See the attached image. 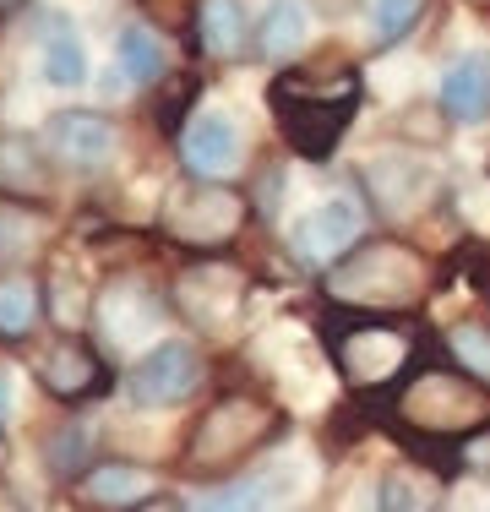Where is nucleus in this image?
Segmentation results:
<instances>
[{
  "label": "nucleus",
  "instance_id": "obj_1",
  "mask_svg": "<svg viewBox=\"0 0 490 512\" xmlns=\"http://www.w3.org/2000/svg\"><path fill=\"white\" fill-rule=\"evenodd\" d=\"M441 284V267L420 246L365 240L327 267V300L349 311H409Z\"/></svg>",
  "mask_w": 490,
  "mask_h": 512
},
{
  "label": "nucleus",
  "instance_id": "obj_2",
  "mask_svg": "<svg viewBox=\"0 0 490 512\" xmlns=\"http://www.w3.org/2000/svg\"><path fill=\"white\" fill-rule=\"evenodd\" d=\"M392 420L420 442H463V436L490 431V387L452 365H420L403 382Z\"/></svg>",
  "mask_w": 490,
  "mask_h": 512
},
{
  "label": "nucleus",
  "instance_id": "obj_3",
  "mask_svg": "<svg viewBox=\"0 0 490 512\" xmlns=\"http://www.w3.org/2000/svg\"><path fill=\"white\" fill-rule=\"evenodd\" d=\"M360 104V77L354 71H289L273 82V109H278V131L289 137V148L300 158H327L343 142Z\"/></svg>",
  "mask_w": 490,
  "mask_h": 512
},
{
  "label": "nucleus",
  "instance_id": "obj_4",
  "mask_svg": "<svg viewBox=\"0 0 490 512\" xmlns=\"http://www.w3.org/2000/svg\"><path fill=\"white\" fill-rule=\"evenodd\" d=\"M278 431H284V420H278V409L267 404V398L229 393L196 420V431L186 436V458L180 463H186L191 474H229V469H240L251 453H262Z\"/></svg>",
  "mask_w": 490,
  "mask_h": 512
},
{
  "label": "nucleus",
  "instance_id": "obj_5",
  "mask_svg": "<svg viewBox=\"0 0 490 512\" xmlns=\"http://www.w3.org/2000/svg\"><path fill=\"white\" fill-rule=\"evenodd\" d=\"M245 218H251V197H240L224 180H191L158 213V235L180 251H224L240 240Z\"/></svg>",
  "mask_w": 490,
  "mask_h": 512
},
{
  "label": "nucleus",
  "instance_id": "obj_6",
  "mask_svg": "<svg viewBox=\"0 0 490 512\" xmlns=\"http://www.w3.org/2000/svg\"><path fill=\"white\" fill-rule=\"evenodd\" d=\"M327 349H333V365L343 376V387L354 393H376V387H392L398 376H409L414 355H420V333L398 322H343L327 333Z\"/></svg>",
  "mask_w": 490,
  "mask_h": 512
},
{
  "label": "nucleus",
  "instance_id": "obj_7",
  "mask_svg": "<svg viewBox=\"0 0 490 512\" xmlns=\"http://www.w3.org/2000/svg\"><path fill=\"white\" fill-rule=\"evenodd\" d=\"M33 376H39V387L49 398H60V404H82V398H98L109 387L104 360H98L93 344L77 338V333L49 338V344L39 349V360H33Z\"/></svg>",
  "mask_w": 490,
  "mask_h": 512
},
{
  "label": "nucleus",
  "instance_id": "obj_8",
  "mask_svg": "<svg viewBox=\"0 0 490 512\" xmlns=\"http://www.w3.org/2000/svg\"><path fill=\"white\" fill-rule=\"evenodd\" d=\"M175 300H180V311H186L196 327H207V333H229L235 316L245 311V278L235 273V267H224V262H202V267H191V273L175 284Z\"/></svg>",
  "mask_w": 490,
  "mask_h": 512
},
{
  "label": "nucleus",
  "instance_id": "obj_9",
  "mask_svg": "<svg viewBox=\"0 0 490 512\" xmlns=\"http://www.w3.org/2000/svg\"><path fill=\"white\" fill-rule=\"evenodd\" d=\"M202 387V355L191 344H158L147 349L131 371V398L137 404H153V409H169V404H186V398Z\"/></svg>",
  "mask_w": 490,
  "mask_h": 512
},
{
  "label": "nucleus",
  "instance_id": "obj_10",
  "mask_svg": "<svg viewBox=\"0 0 490 512\" xmlns=\"http://www.w3.org/2000/svg\"><path fill=\"white\" fill-rule=\"evenodd\" d=\"M44 148L66 169L88 175V169H104L115 158V126L104 115H93V109H66V115H55L44 126Z\"/></svg>",
  "mask_w": 490,
  "mask_h": 512
},
{
  "label": "nucleus",
  "instance_id": "obj_11",
  "mask_svg": "<svg viewBox=\"0 0 490 512\" xmlns=\"http://www.w3.org/2000/svg\"><path fill=\"white\" fill-rule=\"evenodd\" d=\"M354 229H360V213L349 202H322L316 213H305L294 224V256L305 267H333L354 246Z\"/></svg>",
  "mask_w": 490,
  "mask_h": 512
},
{
  "label": "nucleus",
  "instance_id": "obj_12",
  "mask_svg": "<svg viewBox=\"0 0 490 512\" xmlns=\"http://www.w3.org/2000/svg\"><path fill=\"white\" fill-rule=\"evenodd\" d=\"M158 322V295L142 284V278H120V284L104 289V300H98V327H104L109 344H131V338L153 333Z\"/></svg>",
  "mask_w": 490,
  "mask_h": 512
},
{
  "label": "nucleus",
  "instance_id": "obj_13",
  "mask_svg": "<svg viewBox=\"0 0 490 512\" xmlns=\"http://www.w3.org/2000/svg\"><path fill=\"white\" fill-rule=\"evenodd\" d=\"M180 158H186L191 180H218L235 169L240 158V137L224 115H196L186 131H180Z\"/></svg>",
  "mask_w": 490,
  "mask_h": 512
},
{
  "label": "nucleus",
  "instance_id": "obj_14",
  "mask_svg": "<svg viewBox=\"0 0 490 512\" xmlns=\"http://www.w3.org/2000/svg\"><path fill=\"white\" fill-rule=\"evenodd\" d=\"M77 496L88 507H109V512H131L137 502H147V496H158V480L142 469V463H93L88 474L77 480Z\"/></svg>",
  "mask_w": 490,
  "mask_h": 512
},
{
  "label": "nucleus",
  "instance_id": "obj_15",
  "mask_svg": "<svg viewBox=\"0 0 490 512\" xmlns=\"http://www.w3.org/2000/svg\"><path fill=\"white\" fill-rule=\"evenodd\" d=\"M441 104L452 120H485L490 115V55H458L441 77Z\"/></svg>",
  "mask_w": 490,
  "mask_h": 512
},
{
  "label": "nucleus",
  "instance_id": "obj_16",
  "mask_svg": "<svg viewBox=\"0 0 490 512\" xmlns=\"http://www.w3.org/2000/svg\"><path fill=\"white\" fill-rule=\"evenodd\" d=\"M365 186H371V197L382 213H409V207L420 202V191L431 186V169H425L420 158H376V164L365 169Z\"/></svg>",
  "mask_w": 490,
  "mask_h": 512
},
{
  "label": "nucleus",
  "instance_id": "obj_17",
  "mask_svg": "<svg viewBox=\"0 0 490 512\" xmlns=\"http://www.w3.org/2000/svg\"><path fill=\"white\" fill-rule=\"evenodd\" d=\"M0 191L6 197H49V164L17 131H0Z\"/></svg>",
  "mask_w": 490,
  "mask_h": 512
},
{
  "label": "nucleus",
  "instance_id": "obj_18",
  "mask_svg": "<svg viewBox=\"0 0 490 512\" xmlns=\"http://www.w3.org/2000/svg\"><path fill=\"white\" fill-rule=\"evenodd\" d=\"M441 502H447V485L431 469L398 463L382 474V512H441Z\"/></svg>",
  "mask_w": 490,
  "mask_h": 512
},
{
  "label": "nucleus",
  "instance_id": "obj_19",
  "mask_svg": "<svg viewBox=\"0 0 490 512\" xmlns=\"http://www.w3.org/2000/svg\"><path fill=\"white\" fill-rule=\"evenodd\" d=\"M196 44H202L207 60H235L245 50L240 0H202V6H196Z\"/></svg>",
  "mask_w": 490,
  "mask_h": 512
},
{
  "label": "nucleus",
  "instance_id": "obj_20",
  "mask_svg": "<svg viewBox=\"0 0 490 512\" xmlns=\"http://www.w3.org/2000/svg\"><path fill=\"white\" fill-rule=\"evenodd\" d=\"M39 316H44L39 278H28V273L0 278V338H6V344H22V338L39 327Z\"/></svg>",
  "mask_w": 490,
  "mask_h": 512
},
{
  "label": "nucleus",
  "instance_id": "obj_21",
  "mask_svg": "<svg viewBox=\"0 0 490 512\" xmlns=\"http://www.w3.org/2000/svg\"><path fill=\"white\" fill-rule=\"evenodd\" d=\"M305 28H311L305 0H273V11L262 17V33H256V50L267 60H289L305 44Z\"/></svg>",
  "mask_w": 490,
  "mask_h": 512
},
{
  "label": "nucleus",
  "instance_id": "obj_22",
  "mask_svg": "<svg viewBox=\"0 0 490 512\" xmlns=\"http://www.w3.org/2000/svg\"><path fill=\"white\" fill-rule=\"evenodd\" d=\"M44 77L55 82V88H71V82H82V77H88V60H82L77 33H71L60 17L44 28Z\"/></svg>",
  "mask_w": 490,
  "mask_h": 512
},
{
  "label": "nucleus",
  "instance_id": "obj_23",
  "mask_svg": "<svg viewBox=\"0 0 490 512\" xmlns=\"http://www.w3.org/2000/svg\"><path fill=\"white\" fill-rule=\"evenodd\" d=\"M447 349H452V360H458L463 376H474V382L490 387V327L458 322V327L447 333Z\"/></svg>",
  "mask_w": 490,
  "mask_h": 512
},
{
  "label": "nucleus",
  "instance_id": "obj_24",
  "mask_svg": "<svg viewBox=\"0 0 490 512\" xmlns=\"http://www.w3.org/2000/svg\"><path fill=\"white\" fill-rule=\"evenodd\" d=\"M49 229L44 213H28V202H0V256H17L28 246H39Z\"/></svg>",
  "mask_w": 490,
  "mask_h": 512
},
{
  "label": "nucleus",
  "instance_id": "obj_25",
  "mask_svg": "<svg viewBox=\"0 0 490 512\" xmlns=\"http://www.w3.org/2000/svg\"><path fill=\"white\" fill-rule=\"evenodd\" d=\"M120 60H126V71L137 82H158V77H164V44H158V33H147V28H126V33H120Z\"/></svg>",
  "mask_w": 490,
  "mask_h": 512
},
{
  "label": "nucleus",
  "instance_id": "obj_26",
  "mask_svg": "<svg viewBox=\"0 0 490 512\" xmlns=\"http://www.w3.org/2000/svg\"><path fill=\"white\" fill-rule=\"evenodd\" d=\"M420 6L425 0H376V44H398L403 33L414 28V22H420Z\"/></svg>",
  "mask_w": 490,
  "mask_h": 512
},
{
  "label": "nucleus",
  "instance_id": "obj_27",
  "mask_svg": "<svg viewBox=\"0 0 490 512\" xmlns=\"http://www.w3.org/2000/svg\"><path fill=\"white\" fill-rule=\"evenodd\" d=\"M262 507V491L256 485H218V491H207L196 512H256Z\"/></svg>",
  "mask_w": 490,
  "mask_h": 512
},
{
  "label": "nucleus",
  "instance_id": "obj_28",
  "mask_svg": "<svg viewBox=\"0 0 490 512\" xmlns=\"http://www.w3.org/2000/svg\"><path fill=\"white\" fill-rule=\"evenodd\" d=\"M49 463H55L60 474H77L82 463H88V436L71 431V425H66V431H60L55 442H49Z\"/></svg>",
  "mask_w": 490,
  "mask_h": 512
},
{
  "label": "nucleus",
  "instance_id": "obj_29",
  "mask_svg": "<svg viewBox=\"0 0 490 512\" xmlns=\"http://www.w3.org/2000/svg\"><path fill=\"white\" fill-rule=\"evenodd\" d=\"M131 512H186V507H180L175 496H147V502H137Z\"/></svg>",
  "mask_w": 490,
  "mask_h": 512
},
{
  "label": "nucleus",
  "instance_id": "obj_30",
  "mask_svg": "<svg viewBox=\"0 0 490 512\" xmlns=\"http://www.w3.org/2000/svg\"><path fill=\"white\" fill-rule=\"evenodd\" d=\"M22 6H28V0H0V17H17Z\"/></svg>",
  "mask_w": 490,
  "mask_h": 512
},
{
  "label": "nucleus",
  "instance_id": "obj_31",
  "mask_svg": "<svg viewBox=\"0 0 490 512\" xmlns=\"http://www.w3.org/2000/svg\"><path fill=\"white\" fill-rule=\"evenodd\" d=\"M6 458H11V447H6V431H0V474H6Z\"/></svg>",
  "mask_w": 490,
  "mask_h": 512
},
{
  "label": "nucleus",
  "instance_id": "obj_32",
  "mask_svg": "<svg viewBox=\"0 0 490 512\" xmlns=\"http://www.w3.org/2000/svg\"><path fill=\"white\" fill-rule=\"evenodd\" d=\"M0 414H6V382H0Z\"/></svg>",
  "mask_w": 490,
  "mask_h": 512
}]
</instances>
